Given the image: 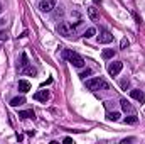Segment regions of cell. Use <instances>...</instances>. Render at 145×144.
I'll use <instances>...</instances> for the list:
<instances>
[{"mask_svg":"<svg viewBox=\"0 0 145 144\" xmlns=\"http://www.w3.org/2000/svg\"><path fill=\"white\" fill-rule=\"evenodd\" d=\"M63 58H66L72 66H76V68H83V66H84V59H83L78 53H74V51L64 49V51H63Z\"/></svg>","mask_w":145,"mask_h":144,"instance_id":"1","label":"cell"},{"mask_svg":"<svg viewBox=\"0 0 145 144\" xmlns=\"http://www.w3.org/2000/svg\"><path fill=\"white\" fill-rule=\"evenodd\" d=\"M86 88L93 90V92H96V90H110V85L103 78H91V80L86 81Z\"/></svg>","mask_w":145,"mask_h":144,"instance_id":"2","label":"cell"},{"mask_svg":"<svg viewBox=\"0 0 145 144\" xmlns=\"http://www.w3.org/2000/svg\"><path fill=\"white\" fill-rule=\"evenodd\" d=\"M56 29H57V32H59L61 36H64V37H69L72 32H74L72 27H71V24H68V22H59Z\"/></svg>","mask_w":145,"mask_h":144,"instance_id":"3","label":"cell"},{"mask_svg":"<svg viewBox=\"0 0 145 144\" xmlns=\"http://www.w3.org/2000/svg\"><path fill=\"white\" fill-rule=\"evenodd\" d=\"M56 7V0H40L39 2V10L40 12H51Z\"/></svg>","mask_w":145,"mask_h":144,"instance_id":"4","label":"cell"},{"mask_svg":"<svg viewBox=\"0 0 145 144\" xmlns=\"http://www.w3.org/2000/svg\"><path fill=\"white\" fill-rule=\"evenodd\" d=\"M111 41H113V34H111L110 31H105V29H103V31L100 32V36H98V42H100V44H110Z\"/></svg>","mask_w":145,"mask_h":144,"instance_id":"5","label":"cell"},{"mask_svg":"<svg viewBox=\"0 0 145 144\" xmlns=\"http://www.w3.org/2000/svg\"><path fill=\"white\" fill-rule=\"evenodd\" d=\"M121 68H123V63L121 61H115V63H111L108 66V73L111 76H116L118 73L121 71Z\"/></svg>","mask_w":145,"mask_h":144,"instance_id":"6","label":"cell"},{"mask_svg":"<svg viewBox=\"0 0 145 144\" xmlns=\"http://www.w3.org/2000/svg\"><path fill=\"white\" fill-rule=\"evenodd\" d=\"M34 98L39 100V102H44V104H46V102L51 98V93H49V90H39L36 95H34Z\"/></svg>","mask_w":145,"mask_h":144,"instance_id":"7","label":"cell"},{"mask_svg":"<svg viewBox=\"0 0 145 144\" xmlns=\"http://www.w3.org/2000/svg\"><path fill=\"white\" fill-rule=\"evenodd\" d=\"M130 97H132L133 100L140 102V104H144L145 102V93L142 92V90H132V92H130Z\"/></svg>","mask_w":145,"mask_h":144,"instance_id":"8","label":"cell"},{"mask_svg":"<svg viewBox=\"0 0 145 144\" xmlns=\"http://www.w3.org/2000/svg\"><path fill=\"white\" fill-rule=\"evenodd\" d=\"M88 17H89L91 20H98V19H100V12H98V9H96L95 5L88 7Z\"/></svg>","mask_w":145,"mask_h":144,"instance_id":"9","label":"cell"},{"mask_svg":"<svg viewBox=\"0 0 145 144\" xmlns=\"http://www.w3.org/2000/svg\"><path fill=\"white\" fill-rule=\"evenodd\" d=\"M120 105H121V108H123V112H128V114H135V108L130 105V102H128V100L121 98V100H120Z\"/></svg>","mask_w":145,"mask_h":144,"instance_id":"10","label":"cell"},{"mask_svg":"<svg viewBox=\"0 0 145 144\" xmlns=\"http://www.w3.org/2000/svg\"><path fill=\"white\" fill-rule=\"evenodd\" d=\"M29 90H31V83H29L27 80H19V92L27 93Z\"/></svg>","mask_w":145,"mask_h":144,"instance_id":"11","label":"cell"},{"mask_svg":"<svg viewBox=\"0 0 145 144\" xmlns=\"http://www.w3.org/2000/svg\"><path fill=\"white\" fill-rule=\"evenodd\" d=\"M22 104H25V98H24V97H15V98L10 100V105H12V107H19V105H22Z\"/></svg>","mask_w":145,"mask_h":144,"instance_id":"12","label":"cell"},{"mask_svg":"<svg viewBox=\"0 0 145 144\" xmlns=\"http://www.w3.org/2000/svg\"><path fill=\"white\" fill-rule=\"evenodd\" d=\"M19 117L20 119H34V112L32 110H22V112H19Z\"/></svg>","mask_w":145,"mask_h":144,"instance_id":"13","label":"cell"},{"mask_svg":"<svg viewBox=\"0 0 145 144\" xmlns=\"http://www.w3.org/2000/svg\"><path fill=\"white\" fill-rule=\"evenodd\" d=\"M22 73H24V75H32V76H34V75L37 73V70L27 65V66H24V68H22Z\"/></svg>","mask_w":145,"mask_h":144,"instance_id":"14","label":"cell"},{"mask_svg":"<svg viewBox=\"0 0 145 144\" xmlns=\"http://www.w3.org/2000/svg\"><path fill=\"white\" fill-rule=\"evenodd\" d=\"M137 120H138V117L135 114H130L128 117H125V124H137Z\"/></svg>","mask_w":145,"mask_h":144,"instance_id":"15","label":"cell"},{"mask_svg":"<svg viewBox=\"0 0 145 144\" xmlns=\"http://www.w3.org/2000/svg\"><path fill=\"white\" fill-rule=\"evenodd\" d=\"M101 56H103L105 59H110V58H113V56H115V49H103Z\"/></svg>","mask_w":145,"mask_h":144,"instance_id":"16","label":"cell"},{"mask_svg":"<svg viewBox=\"0 0 145 144\" xmlns=\"http://www.w3.org/2000/svg\"><path fill=\"white\" fill-rule=\"evenodd\" d=\"M95 34H96V29H95V27H89V29H86V31H84V37H86V39L93 37Z\"/></svg>","mask_w":145,"mask_h":144,"instance_id":"17","label":"cell"},{"mask_svg":"<svg viewBox=\"0 0 145 144\" xmlns=\"http://www.w3.org/2000/svg\"><path fill=\"white\" fill-rule=\"evenodd\" d=\"M118 119H120V114H118V112H110L108 114V120H113V122H115V120H118Z\"/></svg>","mask_w":145,"mask_h":144,"instance_id":"18","label":"cell"},{"mask_svg":"<svg viewBox=\"0 0 145 144\" xmlns=\"http://www.w3.org/2000/svg\"><path fill=\"white\" fill-rule=\"evenodd\" d=\"M120 87H121V90H127V88L130 87V81H128L127 78H123V80L120 81Z\"/></svg>","mask_w":145,"mask_h":144,"instance_id":"19","label":"cell"},{"mask_svg":"<svg viewBox=\"0 0 145 144\" xmlns=\"http://www.w3.org/2000/svg\"><path fill=\"white\" fill-rule=\"evenodd\" d=\"M91 70H89V68H86V70H84V71H81L79 73V76H81V78H86V76H89V75H91Z\"/></svg>","mask_w":145,"mask_h":144,"instance_id":"20","label":"cell"},{"mask_svg":"<svg viewBox=\"0 0 145 144\" xmlns=\"http://www.w3.org/2000/svg\"><path fill=\"white\" fill-rule=\"evenodd\" d=\"M128 44H130V42H128V39H121L120 48H121V49H125V48H128Z\"/></svg>","mask_w":145,"mask_h":144,"instance_id":"21","label":"cell"},{"mask_svg":"<svg viewBox=\"0 0 145 144\" xmlns=\"http://www.w3.org/2000/svg\"><path fill=\"white\" fill-rule=\"evenodd\" d=\"M27 65H29V63H27V56H25V54H22V59H20V66L24 68V66H27Z\"/></svg>","mask_w":145,"mask_h":144,"instance_id":"22","label":"cell"},{"mask_svg":"<svg viewBox=\"0 0 145 144\" xmlns=\"http://www.w3.org/2000/svg\"><path fill=\"white\" fill-rule=\"evenodd\" d=\"M5 39H7V34L3 31H0V41H5Z\"/></svg>","mask_w":145,"mask_h":144,"instance_id":"23","label":"cell"},{"mask_svg":"<svg viewBox=\"0 0 145 144\" xmlns=\"http://www.w3.org/2000/svg\"><path fill=\"white\" fill-rule=\"evenodd\" d=\"M64 143L69 144V143H72V139H71V137H64Z\"/></svg>","mask_w":145,"mask_h":144,"instance_id":"24","label":"cell"},{"mask_svg":"<svg viewBox=\"0 0 145 144\" xmlns=\"http://www.w3.org/2000/svg\"><path fill=\"white\" fill-rule=\"evenodd\" d=\"M5 26V19H0V27H3Z\"/></svg>","mask_w":145,"mask_h":144,"instance_id":"25","label":"cell"},{"mask_svg":"<svg viewBox=\"0 0 145 144\" xmlns=\"http://www.w3.org/2000/svg\"><path fill=\"white\" fill-rule=\"evenodd\" d=\"M2 10H3V9H2V3H0V14H2Z\"/></svg>","mask_w":145,"mask_h":144,"instance_id":"26","label":"cell"},{"mask_svg":"<svg viewBox=\"0 0 145 144\" xmlns=\"http://www.w3.org/2000/svg\"><path fill=\"white\" fill-rule=\"evenodd\" d=\"M0 49H2V46H0Z\"/></svg>","mask_w":145,"mask_h":144,"instance_id":"27","label":"cell"}]
</instances>
